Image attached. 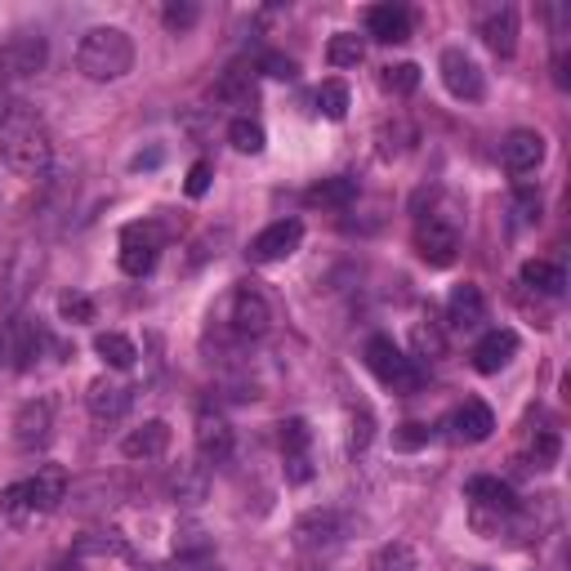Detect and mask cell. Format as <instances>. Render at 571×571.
Here are the masks:
<instances>
[{
  "instance_id": "obj_1",
  "label": "cell",
  "mask_w": 571,
  "mask_h": 571,
  "mask_svg": "<svg viewBox=\"0 0 571 571\" xmlns=\"http://www.w3.org/2000/svg\"><path fill=\"white\" fill-rule=\"evenodd\" d=\"M0 157H6V166L14 174H28V179H37V174L50 170V161H54V134H50L46 117L32 103L14 99V103L0 108Z\"/></svg>"
},
{
  "instance_id": "obj_2",
  "label": "cell",
  "mask_w": 571,
  "mask_h": 571,
  "mask_svg": "<svg viewBox=\"0 0 571 571\" xmlns=\"http://www.w3.org/2000/svg\"><path fill=\"white\" fill-rule=\"evenodd\" d=\"M77 68L90 81H121L134 68V41L121 28H90L77 46Z\"/></svg>"
},
{
  "instance_id": "obj_3",
  "label": "cell",
  "mask_w": 571,
  "mask_h": 571,
  "mask_svg": "<svg viewBox=\"0 0 571 571\" xmlns=\"http://www.w3.org/2000/svg\"><path fill=\"white\" fill-rule=\"evenodd\" d=\"M219 322L228 327L232 340L250 344V340H263L272 331V304L254 291V286H237V291L223 300V309H219Z\"/></svg>"
},
{
  "instance_id": "obj_4",
  "label": "cell",
  "mask_w": 571,
  "mask_h": 571,
  "mask_svg": "<svg viewBox=\"0 0 571 571\" xmlns=\"http://www.w3.org/2000/svg\"><path fill=\"white\" fill-rule=\"evenodd\" d=\"M367 371H371L384 389H393V393H415V389H420V367H415V358H407L389 335H371V340H367Z\"/></svg>"
},
{
  "instance_id": "obj_5",
  "label": "cell",
  "mask_w": 571,
  "mask_h": 571,
  "mask_svg": "<svg viewBox=\"0 0 571 571\" xmlns=\"http://www.w3.org/2000/svg\"><path fill=\"white\" fill-rule=\"evenodd\" d=\"M518 513V495L500 478H473L469 482V518L482 535H495Z\"/></svg>"
},
{
  "instance_id": "obj_6",
  "label": "cell",
  "mask_w": 571,
  "mask_h": 571,
  "mask_svg": "<svg viewBox=\"0 0 571 571\" xmlns=\"http://www.w3.org/2000/svg\"><path fill=\"white\" fill-rule=\"evenodd\" d=\"M415 250L424 263L433 268H447L455 263V250H460V223L451 214H424L420 228H415Z\"/></svg>"
},
{
  "instance_id": "obj_7",
  "label": "cell",
  "mask_w": 571,
  "mask_h": 571,
  "mask_svg": "<svg viewBox=\"0 0 571 571\" xmlns=\"http://www.w3.org/2000/svg\"><path fill=\"white\" fill-rule=\"evenodd\" d=\"M50 63V41L41 32H14L0 46V77H37Z\"/></svg>"
},
{
  "instance_id": "obj_8",
  "label": "cell",
  "mask_w": 571,
  "mask_h": 571,
  "mask_svg": "<svg viewBox=\"0 0 571 571\" xmlns=\"http://www.w3.org/2000/svg\"><path fill=\"white\" fill-rule=\"evenodd\" d=\"M438 72H442L447 94L460 99V103H478V99L487 94V77H482V68L473 63V54H464V50H442Z\"/></svg>"
},
{
  "instance_id": "obj_9",
  "label": "cell",
  "mask_w": 571,
  "mask_h": 571,
  "mask_svg": "<svg viewBox=\"0 0 571 571\" xmlns=\"http://www.w3.org/2000/svg\"><path fill=\"white\" fill-rule=\"evenodd\" d=\"M161 228L157 223H130L121 232V268L130 277H148L157 268V254H161Z\"/></svg>"
},
{
  "instance_id": "obj_10",
  "label": "cell",
  "mask_w": 571,
  "mask_h": 571,
  "mask_svg": "<svg viewBox=\"0 0 571 571\" xmlns=\"http://www.w3.org/2000/svg\"><path fill=\"white\" fill-rule=\"evenodd\" d=\"M300 241H304V223L300 219H277L250 241V259L254 263H281V259H291L300 250Z\"/></svg>"
},
{
  "instance_id": "obj_11",
  "label": "cell",
  "mask_w": 571,
  "mask_h": 571,
  "mask_svg": "<svg viewBox=\"0 0 571 571\" xmlns=\"http://www.w3.org/2000/svg\"><path fill=\"white\" fill-rule=\"evenodd\" d=\"M54 433V402L50 398H32L19 407L14 415V447L19 451H41Z\"/></svg>"
},
{
  "instance_id": "obj_12",
  "label": "cell",
  "mask_w": 571,
  "mask_h": 571,
  "mask_svg": "<svg viewBox=\"0 0 571 571\" xmlns=\"http://www.w3.org/2000/svg\"><path fill=\"white\" fill-rule=\"evenodd\" d=\"M513 358H518V331H509V327H495L473 344V371L478 375H500Z\"/></svg>"
},
{
  "instance_id": "obj_13",
  "label": "cell",
  "mask_w": 571,
  "mask_h": 571,
  "mask_svg": "<svg viewBox=\"0 0 571 571\" xmlns=\"http://www.w3.org/2000/svg\"><path fill=\"white\" fill-rule=\"evenodd\" d=\"M500 161L509 174H531L544 161V134L540 130H509L500 143Z\"/></svg>"
},
{
  "instance_id": "obj_14",
  "label": "cell",
  "mask_w": 571,
  "mask_h": 571,
  "mask_svg": "<svg viewBox=\"0 0 571 571\" xmlns=\"http://www.w3.org/2000/svg\"><path fill=\"white\" fill-rule=\"evenodd\" d=\"M197 455L206 460V464H223L228 455H232V429H228V420L219 415V411H197Z\"/></svg>"
},
{
  "instance_id": "obj_15",
  "label": "cell",
  "mask_w": 571,
  "mask_h": 571,
  "mask_svg": "<svg viewBox=\"0 0 571 571\" xmlns=\"http://www.w3.org/2000/svg\"><path fill=\"white\" fill-rule=\"evenodd\" d=\"M170 451V424L166 420H143L139 429H130L126 438H121V455L126 460H161Z\"/></svg>"
},
{
  "instance_id": "obj_16",
  "label": "cell",
  "mask_w": 571,
  "mask_h": 571,
  "mask_svg": "<svg viewBox=\"0 0 571 571\" xmlns=\"http://www.w3.org/2000/svg\"><path fill=\"white\" fill-rule=\"evenodd\" d=\"M23 487H28L32 513H54V509L68 500V473H63L59 464H41Z\"/></svg>"
},
{
  "instance_id": "obj_17",
  "label": "cell",
  "mask_w": 571,
  "mask_h": 571,
  "mask_svg": "<svg viewBox=\"0 0 571 571\" xmlns=\"http://www.w3.org/2000/svg\"><path fill=\"white\" fill-rule=\"evenodd\" d=\"M86 407H90V415L99 420V424H117L126 411H130V389L121 384V380H94L90 384V393H86Z\"/></svg>"
},
{
  "instance_id": "obj_18",
  "label": "cell",
  "mask_w": 571,
  "mask_h": 571,
  "mask_svg": "<svg viewBox=\"0 0 571 571\" xmlns=\"http://www.w3.org/2000/svg\"><path fill=\"white\" fill-rule=\"evenodd\" d=\"M340 535H344V522L331 509H313L295 522V544L300 549H331V544H340Z\"/></svg>"
},
{
  "instance_id": "obj_19",
  "label": "cell",
  "mask_w": 571,
  "mask_h": 571,
  "mask_svg": "<svg viewBox=\"0 0 571 571\" xmlns=\"http://www.w3.org/2000/svg\"><path fill=\"white\" fill-rule=\"evenodd\" d=\"M447 322L455 327V331H478L482 322H487V300H482V291L473 281H464V286H455L451 291V300H447Z\"/></svg>"
},
{
  "instance_id": "obj_20",
  "label": "cell",
  "mask_w": 571,
  "mask_h": 571,
  "mask_svg": "<svg viewBox=\"0 0 571 571\" xmlns=\"http://www.w3.org/2000/svg\"><path fill=\"white\" fill-rule=\"evenodd\" d=\"M367 28L375 41L402 46V41H411V10L407 6H375V10H367Z\"/></svg>"
},
{
  "instance_id": "obj_21",
  "label": "cell",
  "mask_w": 571,
  "mask_h": 571,
  "mask_svg": "<svg viewBox=\"0 0 571 571\" xmlns=\"http://www.w3.org/2000/svg\"><path fill=\"white\" fill-rule=\"evenodd\" d=\"M451 429H455V438H460V442H487V438H491V429H495V415H491V407H487V402L469 398V402L451 415Z\"/></svg>"
},
{
  "instance_id": "obj_22",
  "label": "cell",
  "mask_w": 571,
  "mask_h": 571,
  "mask_svg": "<svg viewBox=\"0 0 571 571\" xmlns=\"http://www.w3.org/2000/svg\"><path fill=\"white\" fill-rule=\"evenodd\" d=\"M478 32H482V41H487V46H491L500 59H509V54L518 50V10H509V6H504V10L487 14Z\"/></svg>"
},
{
  "instance_id": "obj_23",
  "label": "cell",
  "mask_w": 571,
  "mask_h": 571,
  "mask_svg": "<svg viewBox=\"0 0 571 571\" xmlns=\"http://www.w3.org/2000/svg\"><path fill=\"white\" fill-rule=\"evenodd\" d=\"M304 201H309V206H327V210H344V206H353V201H358V179H349V174H331V179L313 183V188L304 192Z\"/></svg>"
},
{
  "instance_id": "obj_24",
  "label": "cell",
  "mask_w": 571,
  "mask_h": 571,
  "mask_svg": "<svg viewBox=\"0 0 571 571\" xmlns=\"http://www.w3.org/2000/svg\"><path fill=\"white\" fill-rule=\"evenodd\" d=\"M170 495L179 500V504H201L206 500V491H210V478H206V464H179L174 473H170Z\"/></svg>"
},
{
  "instance_id": "obj_25",
  "label": "cell",
  "mask_w": 571,
  "mask_h": 571,
  "mask_svg": "<svg viewBox=\"0 0 571 571\" xmlns=\"http://www.w3.org/2000/svg\"><path fill=\"white\" fill-rule=\"evenodd\" d=\"M522 286L527 291H540V295H562V286H567V272L549 259H527L522 263Z\"/></svg>"
},
{
  "instance_id": "obj_26",
  "label": "cell",
  "mask_w": 571,
  "mask_h": 571,
  "mask_svg": "<svg viewBox=\"0 0 571 571\" xmlns=\"http://www.w3.org/2000/svg\"><path fill=\"white\" fill-rule=\"evenodd\" d=\"M94 353H99L112 371H130V367H134V358H139L134 340H126L121 331H103V335L94 340Z\"/></svg>"
},
{
  "instance_id": "obj_27",
  "label": "cell",
  "mask_w": 571,
  "mask_h": 571,
  "mask_svg": "<svg viewBox=\"0 0 571 571\" xmlns=\"http://www.w3.org/2000/svg\"><path fill=\"white\" fill-rule=\"evenodd\" d=\"M0 518H6L10 527H23V522H32V518H37L23 482H10L6 491H0Z\"/></svg>"
},
{
  "instance_id": "obj_28",
  "label": "cell",
  "mask_w": 571,
  "mask_h": 571,
  "mask_svg": "<svg viewBox=\"0 0 571 571\" xmlns=\"http://www.w3.org/2000/svg\"><path fill=\"white\" fill-rule=\"evenodd\" d=\"M411 344H415V358H429V362L447 358V331L438 322H415L411 327Z\"/></svg>"
},
{
  "instance_id": "obj_29",
  "label": "cell",
  "mask_w": 571,
  "mask_h": 571,
  "mask_svg": "<svg viewBox=\"0 0 571 571\" xmlns=\"http://www.w3.org/2000/svg\"><path fill=\"white\" fill-rule=\"evenodd\" d=\"M367 59V46H362V37H353V32H340V37H331V46H327V63L331 68H358Z\"/></svg>"
},
{
  "instance_id": "obj_30",
  "label": "cell",
  "mask_w": 571,
  "mask_h": 571,
  "mask_svg": "<svg viewBox=\"0 0 571 571\" xmlns=\"http://www.w3.org/2000/svg\"><path fill=\"white\" fill-rule=\"evenodd\" d=\"M228 139H232V148L237 152H246V157H259L263 152V126L259 121H250V117H237L232 126H228Z\"/></svg>"
},
{
  "instance_id": "obj_31",
  "label": "cell",
  "mask_w": 571,
  "mask_h": 571,
  "mask_svg": "<svg viewBox=\"0 0 571 571\" xmlns=\"http://www.w3.org/2000/svg\"><path fill=\"white\" fill-rule=\"evenodd\" d=\"M318 112H322L327 121H344V117H349V86H344V81H322V90H318Z\"/></svg>"
},
{
  "instance_id": "obj_32",
  "label": "cell",
  "mask_w": 571,
  "mask_h": 571,
  "mask_svg": "<svg viewBox=\"0 0 571 571\" xmlns=\"http://www.w3.org/2000/svg\"><path fill=\"white\" fill-rule=\"evenodd\" d=\"M371 571H415V549H411V544H402V540H393V544L375 549Z\"/></svg>"
},
{
  "instance_id": "obj_33",
  "label": "cell",
  "mask_w": 571,
  "mask_h": 571,
  "mask_svg": "<svg viewBox=\"0 0 571 571\" xmlns=\"http://www.w3.org/2000/svg\"><path fill=\"white\" fill-rule=\"evenodd\" d=\"M309 442H313V429H309V420H286L281 424V455L286 460H295V455H309Z\"/></svg>"
},
{
  "instance_id": "obj_34",
  "label": "cell",
  "mask_w": 571,
  "mask_h": 571,
  "mask_svg": "<svg viewBox=\"0 0 571 571\" xmlns=\"http://www.w3.org/2000/svg\"><path fill=\"white\" fill-rule=\"evenodd\" d=\"M380 86L389 94H415L420 90V68L415 63H393V68L380 72Z\"/></svg>"
},
{
  "instance_id": "obj_35",
  "label": "cell",
  "mask_w": 571,
  "mask_h": 571,
  "mask_svg": "<svg viewBox=\"0 0 571 571\" xmlns=\"http://www.w3.org/2000/svg\"><path fill=\"white\" fill-rule=\"evenodd\" d=\"M219 99H223V103H237V108H250V103H254V81H250V72H228L223 86H219Z\"/></svg>"
},
{
  "instance_id": "obj_36",
  "label": "cell",
  "mask_w": 571,
  "mask_h": 571,
  "mask_svg": "<svg viewBox=\"0 0 571 571\" xmlns=\"http://www.w3.org/2000/svg\"><path fill=\"white\" fill-rule=\"evenodd\" d=\"M166 28L170 32H188V28H197V19H201V10L192 6V0H170V6H166Z\"/></svg>"
},
{
  "instance_id": "obj_37",
  "label": "cell",
  "mask_w": 571,
  "mask_h": 571,
  "mask_svg": "<svg viewBox=\"0 0 571 571\" xmlns=\"http://www.w3.org/2000/svg\"><path fill=\"white\" fill-rule=\"evenodd\" d=\"M513 201H518V214L531 223V219H540V188L531 183V179H518L513 183Z\"/></svg>"
},
{
  "instance_id": "obj_38",
  "label": "cell",
  "mask_w": 571,
  "mask_h": 571,
  "mask_svg": "<svg viewBox=\"0 0 571 571\" xmlns=\"http://www.w3.org/2000/svg\"><path fill=\"white\" fill-rule=\"evenodd\" d=\"M59 313H63V322L86 327V322H94V300L90 295H63L59 300Z\"/></svg>"
},
{
  "instance_id": "obj_39",
  "label": "cell",
  "mask_w": 571,
  "mask_h": 571,
  "mask_svg": "<svg viewBox=\"0 0 571 571\" xmlns=\"http://www.w3.org/2000/svg\"><path fill=\"white\" fill-rule=\"evenodd\" d=\"M371 438H375V424H371V411L362 407V415H353V433H349V447H353V451H367V447H371Z\"/></svg>"
},
{
  "instance_id": "obj_40",
  "label": "cell",
  "mask_w": 571,
  "mask_h": 571,
  "mask_svg": "<svg viewBox=\"0 0 571 571\" xmlns=\"http://www.w3.org/2000/svg\"><path fill=\"white\" fill-rule=\"evenodd\" d=\"M210 174H214V170H210V161H197V166L188 170L183 192H188V197H206V192H210Z\"/></svg>"
},
{
  "instance_id": "obj_41",
  "label": "cell",
  "mask_w": 571,
  "mask_h": 571,
  "mask_svg": "<svg viewBox=\"0 0 571 571\" xmlns=\"http://www.w3.org/2000/svg\"><path fill=\"white\" fill-rule=\"evenodd\" d=\"M259 68H263L268 77H277V81H291V77L300 72L291 59H281V54H263V59H259Z\"/></svg>"
},
{
  "instance_id": "obj_42",
  "label": "cell",
  "mask_w": 571,
  "mask_h": 571,
  "mask_svg": "<svg viewBox=\"0 0 571 571\" xmlns=\"http://www.w3.org/2000/svg\"><path fill=\"white\" fill-rule=\"evenodd\" d=\"M429 442V429L424 424H402V433H393V447L411 451V447H424Z\"/></svg>"
},
{
  "instance_id": "obj_43",
  "label": "cell",
  "mask_w": 571,
  "mask_h": 571,
  "mask_svg": "<svg viewBox=\"0 0 571 571\" xmlns=\"http://www.w3.org/2000/svg\"><path fill=\"white\" fill-rule=\"evenodd\" d=\"M0 358H6V349H0Z\"/></svg>"
}]
</instances>
